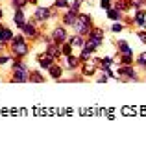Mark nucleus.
Segmentation results:
<instances>
[{"mask_svg":"<svg viewBox=\"0 0 146 157\" xmlns=\"http://www.w3.org/2000/svg\"><path fill=\"white\" fill-rule=\"evenodd\" d=\"M140 39H142V41L146 43V33H140Z\"/></svg>","mask_w":146,"mask_h":157,"instance_id":"39448f33","label":"nucleus"},{"mask_svg":"<svg viewBox=\"0 0 146 157\" xmlns=\"http://www.w3.org/2000/svg\"><path fill=\"white\" fill-rule=\"evenodd\" d=\"M65 35H67V33H65V30H63V28L54 30V37H56L57 41H65Z\"/></svg>","mask_w":146,"mask_h":157,"instance_id":"f257e3e1","label":"nucleus"},{"mask_svg":"<svg viewBox=\"0 0 146 157\" xmlns=\"http://www.w3.org/2000/svg\"><path fill=\"white\" fill-rule=\"evenodd\" d=\"M109 17H111V19H117V17H118V13H117V11H109Z\"/></svg>","mask_w":146,"mask_h":157,"instance_id":"20e7f679","label":"nucleus"},{"mask_svg":"<svg viewBox=\"0 0 146 157\" xmlns=\"http://www.w3.org/2000/svg\"><path fill=\"white\" fill-rule=\"evenodd\" d=\"M46 17H48V11H46V10H43V8H41V10H37V19H41V21H43V19H46Z\"/></svg>","mask_w":146,"mask_h":157,"instance_id":"f03ea898","label":"nucleus"},{"mask_svg":"<svg viewBox=\"0 0 146 157\" xmlns=\"http://www.w3.org/2000/svg\"><path fill=\"white\" fill-rule=\"evenodd\" d=\"M56 4H57V8H65L67 6V0H57Z\"/></svg>","mask_w":146,"mask_h":157,"instance_id":"7ed1b4c3","label":"nucleus"},{"mask_svg":"<svg viewBox=\"0 0 146 157\" xmlns=\"http://www.w3.org/2000/svg\"><path fill=\"white\" fill-rule=\"evenodd\" d=\"M0 17H2V10H0Z\"/></svg>","mask_w":146,"mask_h":157,"instance_id":"423d86ee","label":"nucleus"}]
</instances>
